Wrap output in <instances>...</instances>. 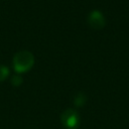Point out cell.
<instances>
[{
	"label": "cell",
	"instance_id": "obj_1",
	"mask_svg": "<svg viewBox=\"0 0 129 129\" xmlns=\"http://www.w3.org/2000/svg\"><path fill=\"white\" fill-rule=\"evenodd\" d=\"M33 64L34 56L28 50L19 51L13 57V68L19 74L28 72L33 67Z\"/></svg>",
	"mask_w": 129,
	"mask_h": 129
},
{
	"label": "cell",
	"instance_id": "obj_5",
	"mask_svg": "<svg viewBox=\"0 0 129 129\" xmlns=\"http://www.w3.org/2000/svg\"><path fill=\"white\" fill-rule=\"evenodd\" d=\"M9 75V70L7 67L0 64V82H3Z\"/></svg>",
	"mask_w": 129,
	"mask_h": 129
},
{
	"label": "cell",
	"instance_id": "obj_4",
	"mask_svg": "<svg viewBox=\"0 0 129 129\" xmlns=\"http://www.w3.org/2000/svg\"><path fill=\"white\" fill-rule=\"evenodd\" d=\"M86 102V97L83 93H79L76 97H75V105L80 107V106H83L84 103Z\"/></svg>",
	"mask_w": 129,
	"mask_h": 129
},
{
	"label": "cell",
	"instance_id": "obj_2",
	"mask_svg": "<svg viewBox=\"0 0 129 129\" xmlns=\"http://www.w3.org/2000/svg\"><path fill=\"white\" fill-rule=\"evenodd\" d=\"M60 121L63 127L67 129H78L80 125V116L77 111L73 109H67L62 112Z\"/></svg>",
	"mask_w": 129,
	"mask_h": 129
},
{
	"label": "cell",
	"instance_id": "obj_6",
	"mask_svg": "<svg viewBox=\"0 0 129 129\" xmlns=\"http://www.w3.org/2000/svg\"><path fill=\"white\" fill-rule=\"evenodd\" d=\"M22 82H23V79H22L21 76H19V75L14 76V77H12V79H11V83H12L13 86H20V85L22 84Z\"/></svg>",
	"mask_w": 129,
	"mask_h": 129
},
{
	"label": "cell",
	"instance_id": "obj_3",
	"mask_svg": "<svg viewBox=\"0 0 129 129\" xmlns=\"http://www.w3.org/2000/svg\"><path fill=\"white\" fill-rule=\"evenodd\" d=\"M88 22L91 27L95 29H101L105 25V18L100 11H92L88 17Z\"/></svg>",
	"mask_w": 129,
	"mask_h": 129
}]
</instances>
